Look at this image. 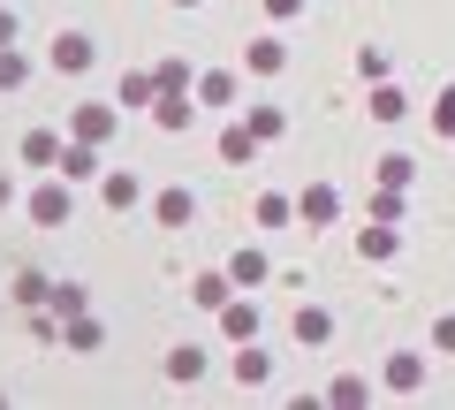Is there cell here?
Returning a JSON list of instances; mask_svg holds the SVG:
<instances>
[{
	"mask_svg": "<svg viewBox=\"0 0 455 410\" xmlns=\"http://www.w3.org/2000/svg\"><path fill=\"white\" fill-rule=\"evenodd\" d=\"M433 130H440V137H455V84L433 99Z\"/></svg>",
	"mask_w": 455,
	"mask_h": 410,
	"instance_id": "603a6c76",
	"label": "cell"
},
{
	"mask_svg": "<svg viewBox=\"0 0 455 410\" xmlns=\"http://www.w3.org/2000/svg\"><path fill=\"white\" fill-rule=\"evenodd\" d=\"M68 137H84V145H107V137H114V107H76V115H68Z\"/></svg>",
	"mask_w": 455,
	"mask_h": 410,
	"instance_id": "7a4b0ae2",
	"label": "cell"
},
{
	"mask_svg": "<svg viewBox=\"0 0 455 410\" xmlns=\"http://www.w3.org/2000/svg\"><path fill=\"white\" fill-rule=\"evenodd\" d=\"M296 342H304V350L334 342V312H326V304H304V312H296Z\"/></svg>",
	"mask_w": 455,
	"mask_h": 410,
	"instance_id": "5b68a950",
	"label": "cell"
},
{
	"mask_svg": "<svg viewBox=\"0 0 455 410\" xmlns=\"http://www.w3.org/2000/svg\"><path fill=\"white\" fill-rule=\"evenodd\" d=\"M46 304H53V312H84V289H76V281H53Z\"/></svg>",
	"mask_w": 455,
	"mask_h": 410,
	"instance_id": "d4e9b609",
	"label": "cell"
},
{
	"mask_svg": "<svg viewBox=\"0 0 455 410\" xmlns=\"http://www.w3.org/2000/svg\"><path fill=\"white\" fill-rule=\"evenodd\" d=\"M61 137H53V130H31V137H23V160H31V167H61Z\"/></svg>",
	"mask_w": 455,
	"mask_h": 410,
	"instance_id": "9c48e42d",
	"label": "cell"
},
{
	"mask_svg": "<svg viewBox=\"0 0 455 410\" xmlns=\"http://www.w3.org/2000/svg\"><path fill=\"white\" fill-rule=\"evenodd\" d=\"M395 244H403V236H395V221H372V229L357 236V251H364V259H395Z\"/></svg>",
	"mask_w": 455,
	"mask_h": 410,
	"instance_id": "8fae6325",
	"label": "cell"
},
{
	"mask_svg": "<svg viewBox=\"0 0 455 410\" xmlns=\"http://www.w3.org/2000/svg\"><path fill=\"white\" fill-rule=\"evenodd\" d=\"M296 8H304V0H266V16H296Z\"/></svg>",
	"mask_w": 455,
	"mask_h": 410,
	"instance_id": "f1b7e54d",
	"label": "cell"
},
{
	"mask_svg": "<svg viewBox=\"0 0 455 410\" xmlns=\"http://www.w3.org/2000/svg\"><path fill=\"white\" fill-rule=\"evenodd\" d=\"M99 190H107V205H137V175H107Z\"/></svg>",
	"mask_w": 455,
	"mask_h": 410,
	"instance_id": "7402d4cb",
	"label": "cell"
},
{
	"mask_svg": "<svg viewBox=\"0 0 455 410\" xmlns=\"http://www.w3.org/2000/svg\"><path fill=\"white\" fill-rule=\"evenodd\" d=\"M16 296H23V312H31V304H46V296H53V281H46V274H31V266H23V274H16Z\"/></svg>",
	"mask_w": 455,
	"mask_h": 410,
	"instance_id": "2e32d148",
	"label": "cell"
},
{
	"mask_svg": "<svg viewBox=\"0 0 455 410\" xmlns=\"http://www.w3.org/2000/svg\"><path fill=\"white\" fill-rule=\"evenodd\" d=\"M259 221H266V229H289V221H296V205H289V197H274V190H266V197H259Z\"/></svg>",
	"mask_w": 455,
	"mask_h": 410,
	"instance_id": "ac0fdd59",
	"label": "cell"
},
{
	"mask_svg": "<svg viewBox=\"0 0 455 410\" xmlns=\"http://www.w3.org/2000/svg\"><path fill=\"white\" fill-rule=\"evenodd\" d=\"M410 175H418V167H410L403 152H387V160H379V182H387V190H410Z\"/></svg>",
	"mask_w": 455,
	"mask_h": 410,
	"instance_id": "d6986e66",
	"label": "cell"
},
{
	"mask_svg": "<svg viewBox=\"0 0 455 410\" xmlns=\"http://www.w3.org/2000/svg\"><path fill=\"white\" fill-rule=\"evenodd\" d=\"M197 373H205V350H190V342H182L175 358H167V380H182V388H190Z\"/></svg>",
	"mask_w": 455,
	"mask_h": 410,
	"instance_id": "9a60e30c",
	"label": "cell"
},
{
	"mask_svg": "<svg viewBox=\"0 0 455 410\" xmlns=\"http://www.w3.org/2000/svg\"><path fill=\"white\" fill-rule=\"evenodd\" d=\"M92 61H99V46H92L84 31H61V38H53V68H68V76H84Z\"/></svg>",
	"mask_w": 455,
	"mask_h": 410,
	"instance_id": "6da1fadb",
	"label": "cell"
},
{
	"mask_svg": "<svg viewBox=\"0 0 455 410\" xmlns=\"http://www.w3.org/2000/svg\"><path fill=\"white\" fill-rule=\"evenodd\" d=\"M228 296H235V274H197L190 281V304H197V312H220Z\"/></svg>",
	"mask_w": 455,
	"mask_h": 410,
	"instance_id": "277c9868",
	"label": "cell"
},
{
	"mask_svg": "<svg viewBox=\"0 0 455 410\" xmlns=\"http://www.w3.org/2000/svg\"><path fill=\"white\" fill-rule=\"evenodd\" d=\"M175 8H197V0H175Z\"/></svg>",
	"mask_w": 455,
	"mask_h": 410,
	"instance_id": "4dcf8cb0",
	"label": "cell"
},
{
	"mask_svg": "<svg viewBox=\"0 0 455 410\" xmlns=\"http://www.w3.org/2000/svg\"><path fill=\"white\" fill-rule=\"evenodd\" d=\"M228 274H235V281H243V289H259V281H266V251H243V259H235V266H228Z\"/></svg>",
	"mask_w": 455,
	"mask_h": 410,
	"instance_id": "ffe728a7",
	"label": "cell"
},
{
	"mask_svg": "<svg viewBox=\"0 0 455 410\" xmlns=\"http://www.w3.org/2000/svg\"><path fill=\"white\" fill-rule=\"evenodd\" d=\"M220 327L235 334V342H251V334H259V304H235V296H228V304H220Z\"/></svg>",
	"mask_w": 455,
	"mask_h": 410,
	"instance_id": "30bf717a",
	"label": "cell"
},
{
	"mask_svg": "<svg viewBox=\"0 0 455 410\" xmlns=\"http://www.w3.org/2000/svg\"><path fill=\"white\" fill-rule=\"evenodd\" d=\"M197 99H205V107H228V99H235V76H228V68H205V76H197Z\"/></svg>",
	"mask_w": 455,
	"mask_h": 410,
	"instance_id": "5bb4252c",
	"label": "cell"
},
{
	"mask_svg": "<svg viewBox=\"0 0 455 410\" xmlns=\"http://www.w3.org/2000/svg\"><path fill=\"white\" fill-rule=\"evenodd\" d=\"M296 213H304V229H326V221L341 213V197H334V182H311V190H304V205H296Z\"/></svg>",
	"mask_w": 455,
	"mask_h": 410,
	"instance_id": "3957f363",
	"label": "cell"
},
{
	"mask_svg": "<svg viewBox=\"0 0 455 410\" xmlns=\"http://www.w3.org/2000/svg\"><path fill=\"white\" fill-rule=\"evenodd\" d=\"M23 76H31V61H23V53H0V92H16Z\"/></svg>",
	"mask_w": 455,
	"mask_h": 410,
	"instance_id": "cb8c5ba5",
	"label": "cell"
},
{
	"mask_svg": "<svg viewBox=\"0 0 455 410\" xmlns=\"http://www.w3.org/2000/svg\"><path fill=\"white\" fill-rule=\"evenodd\" d=\"M387 388H418V358H395L387 365Z\"/></svg>",
	"mask_w": 455,
	"mask_h": 410,
	"instance_id": "484cf974",
	"label": "cell"
},
{
	"mask_svg": "<svg viewBox=\"0 0 455 410\" xmlns=\"http://www.w3.org/2000/svg\"><path fill=\"white\" fill-rule=\"evenodd\" d=\"M152 213H160V229H190L197 205H190V190H160V197H152Z\"/></svg>",
	"mask_w": 455,
	"mask_h": 410,
	"instance_id": "ba28073f",
	"label": "cell"
},
{
	"mask_svg": "<svg viewBox=\"0 0 455 410\" xmlns=\"http://www.w3.org/2000/svg\"><path fill=\"white\" fill-rule=\"evenodd\" d=\"M403 115H410L403 84H379V92H372V122H403Z\"/></svg>",
	"mask_w": 455,
	"mask_h": 410,
	"instance_id": "4fadbf2b",
	"label": "cell"
},
{
	"mask_svg": "<svg viewBox=\"0 0 455 410\" xmlns=\"http://www.w3.org/2000/svg\"><path fill=\"white\" fill-rule=\"evenodd\" d=\"M281 61H289V46H281V38H251V76H274Z\"/></svg>",
	"mask_w": 455,
	"mask_h": 410,
	"instance_id": "7c38bea8",
	"label": "cell"
},
{
	"mask_svg": "<svg viewBox=\"0 0 455 410\" xmlns=\"http://www.w3.org/2000/svg\"><path fill=\"white\" fill-rule=\"evenodd\" d=\"M99 342H107L99 319H68V350H99Z\"/></svg>",
	"mask_w": 455,
	"mask_h": 410,
	"instance_id": "44dd1931",
	"label": "cell"
},
{
	"mask_svg": "<svg viewBox=\"0 0 455 410\" xmlns=\"http://www.w3.org/2000/svg\"><path fill=\"white\" fill-rule=\"evenodd\" d=\"M251 137H281V115H274V107H251Z\"/></svg>",
	"mask_w": 455,
	"mask_h": 410,
	"instance_id": "4316f807",
	"label": "cell"
},
{
	"mask_svg": "<svg viewBox=\"0 0 455 410\" xmlns=\"http://www.w3.org/2000/svg\"><path fill=\"white\" fill-rule=\"evenodd\" d=\"M235 380H243V388H259V380H266V350H235Z\"/></svg>",
	"mask_w": 455,
	"mask_h": 410,
	"instance_id": "e0dca14e",
	"label": "cell"
},
{
	"mask_svg": "<svg viewBox=\"0 0 455 410\" xmlns=\"http://www.w3.org/2000/svg\"><path fill=\"white\" fill-rule=\"evenodd\" d=\"M31 221H46V229L68 221V190H61V182H38V190H31Z\"/></svg>",
	"mask_w": 455,
	"mask_h": 410,
	"instance_id": "8992f818",
	"label": "cell"
},
{
	"mask_svg": "<svg viewBox=\"0 0 455 410\" xmlns=\"http://www.w3.org/2000/svg\"><path fill=\"white\" fill-rule=\"evenodd\" d=\"M433 350H448V358H455V312H448V319H433Z\"/></svg>",
	"mask_w": 455,
	"mask_h": 410,
	"instance_id": "83f0119b",
	"label": "cell"
},
{
	"mask_svg": "<svg viewBox=\"0 0 455 410\" xmlns=\"http://www.w3.org/2000/svg\"><path fill=\"white\" fill-rule=\"evenodd\" d=\"M92 175H99V145L68 137V152H61V182H92Z\"/></svg>",
	"mask_w": 455,
	"mask_h": 410,
	"instance_id": "52a82bcc",
	"label": "cell"
},
{
	"mask_svg": "<svg viewBox=\"0 0 455 410\" xmlns=\"http://www.w3.org/2000/svg\"><path fill=\"white\" fill-rule=\"evenodd\" d=\"M0 205H8V175H0Z\"/></svg>",
	"mask_w": 455,
	"mask_h": 410,
	"instance_id": "f546056e",
	"label": "cell"
}]
</instances>
